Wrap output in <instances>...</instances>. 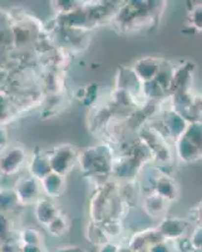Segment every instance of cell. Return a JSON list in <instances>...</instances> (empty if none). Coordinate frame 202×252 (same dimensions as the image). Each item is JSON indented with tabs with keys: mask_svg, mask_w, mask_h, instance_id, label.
<instances>
[{
	"mask_svg": "<svg viewBox=\"0 0 202 252\" xmlns=\"http://www.w3.org/2000/svg\"><path fill=\"white\" fill-rule=\"evenodd\" d=\"M25 149L19 144H8L0 150V175H14L26 161Z\"/></svg>",
	"mask_w": 202,
	"mask_h": 252,
	"instance_id": "obj_1",
	"label": "cell"
},
{
	"mask_svg": "<svg viewBox=\"0 0 202 252\" xmlns=\"http://www.w3.org/2000/svg\"><path fill=\"white\" fill-rule=\"evenodd\" d=\"M13 189L17 194L20 206L35 204L42 198L40 194L43 192L39 179L31 177L30 174L25 175V177H20Z\"/></svg>",
	"mask_w": 202,
	"mask_h": 252,
	"instance_id": "obj_2",
	"label": "cell"
},
{
	"mask_svg": "<svg viewBox=\"0 0 202 252\" xmlns=\"http://www.w3.org/2000/svg\"><path fill=\"white\" fill-rule=\"evenodd\" d=\"M74 159H76V154L73 152V148L69 145L58 146L49 153L51 172L64 177L71 170V168H73Z\"/></svg>",
	"mask_w": 202,
	"mask_h": 252,
	"instance_id": "obj_3",
	"label": "cell"
},
{
	"mask_svg": "<svg viewBox=\"0 0 202 252\" xmlns=\"http://www.w3.org/2000/svg\"><path fill=\"white\" fill-rule=\"evenodd\" d=\"M50 173L51 168L48 153L43 152V150L42 152L35 150L33 155H31L30 161H29V174L42 181L43 178H46Z\"/></svg>",
	"mask_w": 202,
	"mask_h": 252,
	"instance_id": "obj_4",
	"label": "cell"
},
{
	"mask_svg": "<svg viewBox=\"0 0 202 252\" xmlns=\"http://www.w3.org/2000/svg\"><path fill=\"white\" fill-rule=\"evenodd\" d=\"M34 215L40 224L48 227L60 215L51 198H40L35 203Z\"/></svg>",
	"mask_w": 202,
	"mask_h": 252,
	"instance_id": "obj_5",
	"label": "cell"
},
{
	"mask_svg": "<svg viewBox=\"0 0 202 252\" xmlns=\"http://www.w3.org/2000/svg\"><path fill=\"white\" fill-rule=\"evenodd\" d=\"M40 183H42L43 192L46 193L47 197L49 198L59 197V195L64 192V188H66L64 177L53 172H51L50 174L47 175L46 178H43V179L40 181Z\"/></svg>",
	"mask_w": 202,
	"mask_h": 252,
	"instance_id": "obj_6",
	"label": "cell"
},
{
	"mask_svg": "<svg viewBox=\"0 0 202 252\" xmlns=\"http://www.w3.org/2000/svg\"><path fill=\"white\" fill-rule=\"evenodd\" d=\"M20 245H26V246H39L42 247V242H43V238L38 229L31 228H24L22 232H20Z\"/></svg>",
	"mask_w": 202,
	"mask_h": 252,
	"instance_id": "obj_7",
	"label": "cell"
},
{
	"mask_svg": "<svg viewBox=\"0 0 202 252\" xmlns=\"http://www.w3.org/2000/svg\"><path fill=\"white\" fill-rule=\"evenodd\" d=\"M15 206H20V204L18 202L14 189H3L0 193V212L6 213Z\"/></svg>",
	"mask_w": 202,
	"mask_h": 252,
	"instance_id": "obj_8",
	"label": "cell"
},
{
	"mask_svg": "<svg viewBox=\"0 0 202 252\" xmlns=\"http://www.w3.org/2000/svg\"><path fill=\"white\" fill-rule=\"evenodd\" d=\"M47 228L49 229L50 235L55 236V237H60L62 235H64L69 228L68 220H67L66 216L59 215L48 227H47Z\"/></svg>",
	"mask_w": 202,
	"mask_h": 252,
	"instance_id": "obj_9",
	"label": "cell"
},
{
	"mask_svg": "<svg viewBox=\"0 0 202 252\" xmlns=\"http://www.w3.org/2000/svg\"><path fill=\"white\" fill-rule=\"evenodd\" d=\"M12 235V220H9L5 213L0 212V241L4 245L8 244Z\"/></svg>",
	"mask_w": 202,
	"mask_h": 252,
	"instance_id": "obj_10",
	"label": "cell"
},
{
	"mask_svg": "<svg viewBox=\"0 0 202 252\" xmlns=\"http://www.w3.org/2000/svg\"><path fill=\"white\" fill-rule=\"evenodd\" d=\"M8 145V132L5 127L0 126V150Z\"/></svg>",
	"mask_w": 202,
	"mask_h": 252,
	"instance_id": "obj_11",
	"label": "cell"
},
{
	"mask_svg": "<svg viewBox=\"0 0 202 252\" xmlns=\"http://www.w3.org/2000/svg\"><path fill=\"white\" fill-rule=\"evenodd\" d=\"M19 252H43L42 247L39 246H26V245H19Z\"/></svg>",
	"mask_w": 202,
	"mask_h": 252,
	"instance_id": "obj_12",
	"label": "cell"
},
{
	"mask_svg": "<svg viewBox=\"0 0 202 252\" xmlns=\"http://www.w3.org/2000/svg\"><path fill=\"white\" fill-rule=\"evenodd\" d=\"M3 252H19V247L14 246V245L5 244V245H4Z\"/></svg>",
	"mask_w": 202,
	"mask_h": 252,
	"instance_id": "obj_13",
	"label": "cell"
},
{
	"mask_svg": "<svg viewBox=\"0 0 202 252\" xmlns=\"http://www.w3.org/2000/svg\"><path fill=\"white\" fill-rule=\"evenodd\" d=\"M3 249H4V244L0 241V252H3Z\"/></svg>",
	"mask_w": 202,
	"mask_h": 252,
	"instance_id": "obj_14",
	"label": "cell"
},
{
	"mask_svg": "<svg viewBox=\"0 0 202 252\" xmlns=\"http://www.w3.org/2000/svg\"><path fill=\"white\" fill-rule=\"evenodd\" d=\"M1 190H3V189H1V188H0V193H1Z\"/></svg>",
	"mask_w": 202,
	"mask_h": 252,
	"instance_id": "obj_15",
	"label": "cell"
}]
</instances>
